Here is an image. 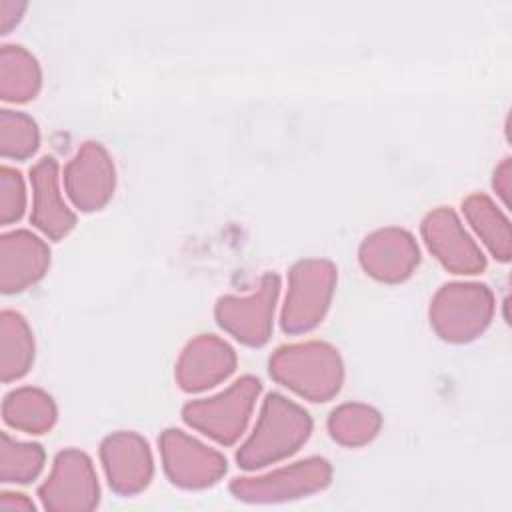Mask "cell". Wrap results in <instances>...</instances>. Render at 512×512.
Returning <instances> with one entry per match:
<instances>
[{
	"mask_svg": "<svg viewBox=\"0 0 512 512\" xmlns=\"http://www.w3.org/2000/svg\"><path fill=\"white\" fill-rule=\"evenodd\" d=\"M310 416L280 394H268L252 436L238 450L242 468H260L290 456L310 436Z\"/></svg>",
	"mask_w": 512,
	"mask_h": 512,
	"instance_id": "6da1fadb",
	"label": "cell"
},
{
	"mask_svg": "<svg viewBox=\"0 0 512 512\" xmlns=\"http://www.w3.org/2000/svg\"><path fill=\"white\" fill-rule=\"evenodd\" d=\"M270 374L312 402H324L340 390L342 364L328 344L284 346L270 358Z\"/></svg>",
	"mask_w": 512,
	"mask_h": 512,
	"instance_id": "7a4b0ae2",
	"label": "cell"
},
{
	"mask_svg": "<svg viewBox=\"0 0 512 512\" xmlns=\"http://www.w3.org/2000/svg\"><path fill=\"white\" fill-rule=\"evenodd\" d=\"M260 392L256 378L244 376L214 398L184 406V420L220 444H232L244 430Z\"/></svg>",
	"mask_w": 512,
	"mask_h": 512,
	"instance_id": "3957f363",
	"label": "cell"
},
{
	"mask_svg": "<svg viewBox=\"0 0 512 512\" xmlns=\"http://www.w3.org/2000/svg\"><path fill=\"white\" fill-rule=\"evenodd\" d=\"M336 270L326 260H306L292 268L290 288L282 312L286 332H304L314 328L330 302Z\"/></svg>",
	"mask_w": 512,
	"mask_h": 512,
	"instance_id": "277c9868",
	"label": "cell"
},
{
	"mask_svg": "<svg viewBox=\"0 0 512 512\" xmlns=\"http://www.w3.org/2000/svg\"><path fill=\"white\" fill-rule=\"evenodd\" d=\"M490 312L492 298L484 286L450 284L436 294L430 318L442 338L462 342L484 330Z\"/></svg>",
	"mask_w": 512,
	"mask_h": 512,
	"instance_id": "5b68a950",
	"label": "cell"
},
{
	"mask_svg": "<svg viewBox=\"0 0 512 512\" xmlns=\"http://www.w3.org/2000/svg\"><path fill=\"white\" fill-rule=\"evenodd\" d=\"M46 510H90L98 504V482L92 462L78 450L56 456L48 480L38 488Z\"/></svg>",
	"mask_w": 512,
	"mask_h": 512,
	"instance_id": "8992f818",
	"label": "cell"
},
{
	"mask_svg": "<svg viewBox=\"0 0 512 512\" xmlns=\"http://www.w3.org/2000/svg\"><path fill=\"white\" fill-rule=\"evenodd\" d=\"M330 482V466L322 458H308L288 468L258 478H236L230 486L232 494L248 502H276L300 498L322 490Z\"/></svg>",
	"mask_w": 512,
	"mask_h": 512,
	"instance_id": "52a82bcc",
	"label": "cell"
},
{
	"mask_svg": "<svg viewBox=\"0 0 512 512\" xmlns=\"http://www.w3.org/2000/svg\"><path fill=\"white\" fill-rule=\"evenodd\" d=\"M276 296L278 278L274 274H266L256 294L244 298L226 296L218 302V324L230 334H234L236 340L250 346H260L268 340L270 334Z\"/></svg>",
	"mask_w": 512,
	"mask_h": 512,
	"instance_id": "ba28073f",
	"label": "cell"
},
{
	"mask_svg": "<svg viewBox=\"0 0 512 512\" xmlns=\"http://www.w3.org/2000/svg\"><path fill=\"white\" fill-rule=\"evenodd\" d=\"M164 468L170 480L182 488H204L226 472V460L186 436L180 430H166L160 438Z\"/></svg>",
	"mask_w": 512,
	"mask_h": 512,
	"instance_id": "9c48e42d",
	"label": "cell"
},
{
	"mask_svg": "<svg viewBox=\"0 0 512 512\" xmlns=\"http://www.w3.org/2000/svg\"><path fill=\"white\" fill-rule=\"evenodd\" d=\"M64 186L80 210L104 206L114 190V166L106 150L96 142H86L66 166Z\"/></svg>",
	"mask_w": 512,
	"mask_h": 512,
	"instance_id": "30bf717a",
	"label": "cell"
},
{
	"mask_svg": "<svg viewBox=\"0 0 512 512\" xmlns=\"http://www.w3.org/2000/svg\"><path fill=\"white\" fill-rule=\"evenodd\" d=\"M50 264L48 246L28 230H12L0 238V288L20 292L38 282Z\"/></svg>",
	"mask_w": 512,
	"mask_h": 512,
	"instance_id": "8fae6325",
	"label": "cell"
},
{
	"mask_svg": "<svg viewBox=\"0 0 512 512\" xmlns=\"http://www.w3.org/2000/svg\"><path fill=\"white\" fill-rule=\"evenodd\" d=\"M102 462L110 488L118 494H136L148 486L152 458L148 444L132 432H118L102 442Z\"/></svg>",
	"mask_w": 512,
	"mask_h": 512,
	"instance_id": "7c38bea8",
	"label": "cell"
},
{
	"mask_svg": "<svg viewBox=\"0 0 512 512\" xmlns=\"http://www.w3.org/2000/svg\"><path fill=\"white\" fill-rule=\"evenodd\" d=\"M422 234L436 258L458 274H474L484 268V258L452 210L440 208L426 216Z\"/></svg>",
	"mask_w": 512,
	"mask_h": 512,
	"instance_id": "4fadbf2b",
	"label": "cell"
},
{
	"mask_svg": "<svg viewBox=\"0 0 512 512\" xmlns=\"http://www.w3.org/2000/svg\"><path fill=\"white\" fill-rule=\"evenodd\" d=\"M32 214L30 222L48 238H64L76 224L74 214L62 200L58 186V164L52 156H44L30 168Z\"/></svg>",
	"mask_w": 512,
	"mask_h": 512,
	"instance_id": "5bb4252c",
	"label": "cell"
},
{
	"mask_svg": "<svg viewBox=\"0 0 512 512\" xmlns=\"http://www.w3.org/2000/svg\"><path fill=\"white\" fill-rule=\"evenodd\" d=\"M360 262L366 274L384 282H398L410 276L418 264V248L408 232L386 228L364 240Z\"/></svg>",
	"mask_w": 512,
	"mask_h": 512,
	"instance_id": "9a60e30c",
	"label": "cell"
},
{
	"mask_svg": "<svg viewBox=\"0 0 512 512\" xmlns=\"http://www.w3.org/2000/svg\"><path fill=\"white\" fill-rule=\"evenodd\" d=\"M234 366L236 356L226 342L214 336H200L182 352L176 378L188 392L204 390L224 380Z\"/></svg>",
	"mask_w": 512,
	"mask_h": 512,
	"instance_id": "2e32d148",
	"label": "cell"
},
{
	"mask_svg": "<svg viewBox=\"0 0 512 512\" xmlns=\"http://www.w3.org/2000/svg\"><path fill=\"white\" fill-rule=\"evenodd\" d=\"M4 422L28 434H44L56 422L52 398L38 388H18L4 396Z\"/></svg>",
	"mask_w": 512,
	"mask_h": 512,
	"instance_id": "e0dca14e",
	"label": "cell"
},
{
	"mask_svg": "<svg viewBox=\"0 0 512 512\" xmlns=\"http://www.w3.org/2000/svg\"><path fill=\"white\" fill-rule=\"evenodd\" d=\"M34 360V340L26 320L4 310L0 316V374L4 382H12L30 370Z\"/></svg>",
	"mask_w": 512,
	"mask_h": 512,
	"instance_id": "ac0fdd59",
	"label": "cell"
},
{
	"mask_svg": "<svg viewBox=\"0 0 512 512\" xmlns=\"http://www.w3.org/2000/svg\"><path fill=\"white\" fill-rule=\"evenodd\" d=\"M40 88V68L34 56L20 46L0 50V96L6 102H26Z\"/></svg>",
	"mask_w": 512,
	"mask_h": 512,
	"instance_id": "d6986e66",
	"label": "cell"
},
{
	"mask_svg": "<svg viewBox=\"0 0 512 512\" xmlns=\"http://www.w3.org/2000/svg\"><path fill=\"white\" fill-rule=\"evenodd\" d=\"M44 464V450L38 444L12 440L6 432L0 436V480L4 484H26L38 476Z\"/></svg>",
	"mask_w": 512,
	"mask_h": 512,
	"instance_id": "ffe728a7",
	"label": "cell"
},
{
	"mask_svg": "<svg viewBox=\"0 0 512 512\" xmlns=\"http://www.w3.org/2000/svg\"><path fill=\"white\" fill-rule=\"evenodd\" d=\"M380 416L364 404H344L330 414L328 430L334 440L346 446H358L376 436Z\"/></svg>",
	"mask_w": 512,
	"mask_h": 512,
	"instance_id": "44dd1931",
	"label": "cell"
},
{
	"mask_svg": "<svg viewBox=\"0 0 512 512\" xmlns=\"http://www.w3.org/2000/svg\"><path fill=\"white\" fill-rule=\"evenodd\" d=\"M38 142L40 134L30 116L12 110L0 112V152L4 158L24 160L36 152Z\"/></svg>",
	"mask_w": 512,
	"mask_h": 512,
	"instance_id": "7402d4cb",
	"label": "cell"
},
{
	"mask_svg": "<svg viewBox=\"0 0 512 512\" xmlns=\"http://www.w3.org/2000/svg\"><path fill=\"white\" fill-rule=\"evenodd\" d=\"M464 212L468 216V220L472 222V226L476 228V232L484 238V242L490 246V250L496 254H500V258H508V254L500 248L498 240L508 246V230H498L496 222L502 220L500 214L496 212V208L490 204V200H486L484 196H472L466 200L464 204Z\"/></svg>",
	"mask_w": 512,
	"mask_h": 512,
	"instance_id": "603a6c76",
	"label": "cell"
},
{
	"mask_svg": "<svg viewBox=\"0 0 512 512\" xmlns=\"http://www.w3.org/2000/svg\"><path fill=\"white\" fill-rule=\"evenodd\" d=\"M26 208V190L22 174L14 168H0V222L12 224L22 218Z\"/></svg>",
	"mask_w": 512,
	"mask_h": 512,
	"instance_id": "cb8c5ba5",
	"label": "cell"
},
{
	"mask_svg": "<svg viewBox=\"0 0 512 512\" xmlns=\"http://www.w3.org/2000/svg\"><path fill=\"white\" fill-rule=\"evenodd\" d=\"M26 4L12 2V0H2L0 2V30L2 34H8V30L20 20V14L24 12Z\"/></svg>",
	"mask_w": 512,
	"mask_h": 512,
	"instance_id": "d4e9b609",
	"label": "cell"
},
{
	"mask_svg": "<svg viewBox=\"0 0 512 512\" xmlns=\"http://www.w3.org/2000/svg\"><path fill=\"white\" fill-rule=\"evenodd\" d=\"M0 510H34V504L24 494L2 492L0 494Z\"/></svg>",
	"mask_w": 512,
	"mask_h": 512,
	"instance_id": "484cf974",
	"label": "cell"
}]
</instances>
